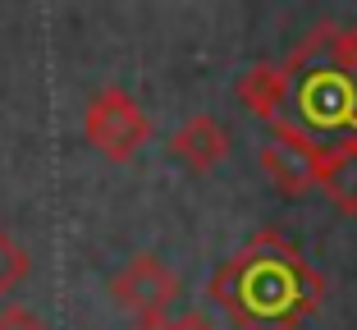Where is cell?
<instances>
[{
    "label": "cell",
    "instance_id": "4fadbf2b",
    "mask_svg": "<svg viewBox=\"0 0 357 330\" xmlns=\"http://www.w3.org/2000/svg\"><path fill=\"white\" fill-rule=\"evenodd\" d=\"M137 330H174V321L169 317H147V321H137Z\"/></svg>",
    "mask_w": 357,
    "mask_h": 330
},
{
    "label": "cell",
    "instance_id": "7a4b0ae2",
    "mask_svg": "<svg viewBox=\"0 0 357 330\" xmlns=\"http://www.w3.org/2000/svg\"><path fill=\"white\" fill-rule=\"evenodd\" d=\"M83 133L105 160H133L147 147L151 124H147V110L137 106L124 87H101L83 110Z\"/></svg>",
    "mask_w": 357,
    "mask_h": 330
},
{
    "label": "cell",
    "instance_id": "6da1fadb",
    "mask_svg": "<svg viewBox=\"0 0 357 330\" xmlns=\"http://www.w3.org/2000/svg\"><path fill=\"white\" fill-rule=\"evenodd\" d=\"M326 280L284 234L261 230L211 276V303L238 330H294L321 308Z\"/></svg>",
    "mask_w": 357,
    "mask_h": 330
},
{
    "label": "cell",
    "instance_id": "5b68a950",
    "mask_svg": "<svg viewBox=\"0 0 357 330\" xmlns=\"http://www.w3.org/2000/svg\"><path fill=\"white\" fill-rule=\"evenodd\" d=\"M110 294H115V303L124 312H133L137 321L165 317V308L178 299V276L160 262V257L142 253V257H133V262L110 280Z\"/></svg>",
    "mask_w": 357,
    "mask_h": 330
},
{
    "label": "cell",
    "instance_id": "8992f818",
    "mask_svg": "<svg viewBox=\"0 0 357 330\" xmlns=\"http://www.w3.org/2000/svg\"><path fill=\"white\" fill-rule=\"evenodd\" d=\"M169 151H174L188 170H215L225 156H229V133L220 128L215 115H192L188 124L178 128L174 138H169Z\"/></svg>",
    "mask_w": 357,
    "mask_h": 330
},
{
    "label": "cell",
    "instance_id": "5bb4252c",
    "mask_svg": "<svg viewBox=\"0 0 357 330\" xmlns=\"http://www.w3.org/2000/svg\"><path fill=\"white\" fill-rule=\"evenodd\" d=\"M353 124H357V115H353ZM353 138H357V133H353Z\"/></svg>",
    "mask_w": 357,
    "mask_h": 330
},
{
    "label": "cell",
    "instance_id": "30bf717a",
    "mask_svg": "<svg viewBox=\"0 0 357 330\" xmlns=\"http://www.w3.org/2000/svg\"><path fill=\"white\" fill-rule=\"evenodd\" d=\"M326 69L344 74L348 83H357V28H330V42H326Z\"/></svg>",
    "mask_w": 357,
    "mask_h": 330
},
{
    "label": "cell",
    "instance_id": "277c9868",
    "mask_svg": "<svg viewBox=\"0 0 357 330\" xmlns=\"http://www.w3.org/2000/svg\"><path fill=\"white\" fill-rule=\"evenodd\" d=\"M316 165H321V147L298 124H275V133L261 142V170L284 197H303L316 183Z\"/></svg>",
    "mask_w": 357,
    "mask_h": 330
},
{
    "label": "cell",
    "instance_id": "7c38bea8",
    "mask_svg": "<svg viewBox=\"0 0 357 330\" xmlns=\"http://www.w3.org/2000/svg\"><path fill=\"white\" fill-rule=\"evenodd\" d=\"M174 330H215V321L202 317V312H188V317H178V321H174Z\"/></svg>",
    "mask_w": 357,
    "mask_h": 330
},
{
    "label": "cell",
    "instance_id": "ba28073f",
    "mask_svg": "<svg viewBox=\"0 0 357 330\" xmlns=\"http://www.w3.org/2000/svg\"><path fill=\"white\" fill-rule=\"evenodd\" d=\"M238 101L257 119H275V110L289 101V74H284V64H252L238 78Z\"/></svg>",
    "mask_w": 357,
    "mask_h": 330
},
{
    "label": "cell",
    "instance_id": "9c48e42d",
    "mask_svg": "<svg viewBox=\"0 0 357 330\" xmlns=\"http://www.w3.org/2000/svg\"><path fill=\"white\" fill-rule=\"evenodd\" d=\"M28 271H32V262H28V253H23V243L0 230V299L14 294V289L28 280Z\"/></svg>",
    "mask_w": 357,
    "mask_h": 330
},
{
    "label": "cell",
    "instance_id": "8fae6325",
    "mask_svg": "<svg viewBox=\"0 0 357 330\" xmlns=\"http://www.w3.org/2000/svg\"><path fill=\"white\" fill-rule=\"evenodd\" d=\"M0 330H46V321L23 303H10V308H0Z\"/></svg>",
    "mask_w": 357,
    "mask_h": 330
},
{
    "label": "cell",
    "instance_id": "3957f363",
    "mask_svg": "<svg viewBox=\"0 0 357 330\" xmlns=\"http://www.w3.org/2000/svg\"><path fill=\"white\" fill-rule=\"evenodd\" d=\"M289 92H294V101H298L303 124L316 128V133H339V128H348L353 115H357V83H348L344 74H335L326 64L294 74L289 78Z\"/></svg>",
    "mask_w": 357,
    "mask_h": 330
},
{
    "label": "cell",
    "instance_id": "52a82bcc",
    "mask_svg": "<svg viewBox=\"0 0 357 330\" xmlns=\"http://www.w3.org/2000/svg\"><path fill=\"white\" fill-rule=\"evenodd\" d=\"M316 183L326 188V197L339 211L357 216V138L339 142V147H321V165H316Z\"/></svg>",
    "mask_w": 357,
    "mask_h": 330
}]
</instances>
